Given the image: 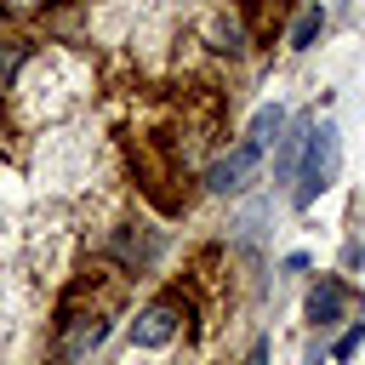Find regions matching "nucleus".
Instances as JSON below:
<instances>
[{
	"label": "nucleus",
	"instance_id": "nucleus-1",
	"mask_svg": "<svg viewBox=\"0 0 365 365\" xmlns=\"http://www.w3.org/2000/svg\"><path fill=\"white\" fill-rule=\"evenodd\" d=\"M331 171H336V125L325 120V125H314L308 131V148H302V165H297V205H314V194L331 182Z\"/></svg>",
	"mask_w": 365,
	"mask_h": 365
},
{
	"label": "nucleus",
	"instance_id": "nucleus-2",
	"mask_svg": "<svg viewBox=\"0 0 365 365\" xmlns=\"http://www.w3.org/2000/svg\"><path fill=\"white\" fill-rule=\"evenodd\" d=\"M177 325H182V302L177 297H160V302H148L131 319V348H165L177 336Z\"/></svg>",
	"mask_w": 365,
	"mask_h": 365
},
{
	"label": "nucleus",
	"instance_id": "nucleus-3",
	"mask_svg": "<svg viewBox=\"0 0 365 365\" xmlns=\"http://www.w3.org/2000/svg\"><path fill=\"white\" fill-rule=\"evenodd\" d=\"M257 154H262L257 143H234V148L205 171V188H211V194H234V188H245V177L257 171Z\"/></svg>",
	"mask_w": 365,
	"mask_h": 365
},
{
	"label": "nucleus",
	"instance_id": "nucleus-4",
	"mask_svg": "<svg viewBox=\"0 0 365 365\" xmlns=\"http://www.w3.org/2000/svg\"><path fill=\"white\" fill-rule=\"evenodd\" d=\"M103 336H108V319H103V314L63 319V359H68V365H80V359H86V354H91Z\"/></svg>",
	"mask_w": 365,
	"mask_h": 365
},
{
	"label": "nucleus",
	"instance_id": "nucleus-5",
	"mask_svg": "<svg viewBox=\"0 0 365 365\" xmlns=\"http://www.w3.org/2000/svg\"><path fill=\"white\" fill-rule=\"evenodd\" d=\"M342 297H348V291H342L336 279H319V285L308 291V319H314V325H336V319H342Z\"/></svg>",
	"mask_w": 365,
	"mask_h": 365
},
{
	"label": "nucleus",
	"instance_id": "nucleus-6",
	"mask_svg": "<svg viewBox=\"0 0 365 365\" xmlns=\"http://www.w3.org/2000/svg\"><path fill=\"white\" fill-rule=\"evenodd\" d=\"M302 148H308V125H302V131H291V137H279V160H274V182H291V177H297V165H302Z\"/></svg>",
	"mask_w": 365,
	"mask_h": 365
},
{
	"label": "nucleus",
	"instance_id": "nucleus-7",
	"mask_svg": "<svg viewBox=\"0 0 365 365\" xmlns=\"http://www.w3.org/2000/svg\"><path fill=\"white\" fill-rule=\"evenodd\" d=\"M279 125H285V108L274 103V108H262V114L251 120V131H245V143H257V148H268V143L279 137Z\"/></svg>",
	"mask_w": 365,
	"mask_h": 365
},
{
	"label": "nucleus",
	"instance_id": "nucleus-8",
	"mask_svg": "<svg viewBox=\"0 0 365 365\" xmlns=\"http://www.w3.org/2000/svg\"><path fill=\"white\" fill-rule=\"evenodd\" d=\"M319 29H325V11H319V6H308V11L297 17V29H291V46H297V51H308V46L319 40Z\"/></svg>",
	"mask_w": 365,
	"mask_h": 365
},
{
	"label": "nucleus",
	"instance_id": "nucleus-9",
	"mask_svg": "<svg viewBox=\"0 0 365 365\" xmlns=\"http://www.w3.org/2000/svg\"><path fill=\"white\" fill-rule=\"evenodd\" d=\"M23 57H29V46H23V40H0V80H11Z\"/></svg>",
	"mask_w": 365,
	"mask_h": 365
},
{
	"label": "nucleus",
	"instance_id": "nucleus-10",
	"mask_svg": "<svg viewBox=\"0 0 365 365\" xmlns=\"http://www.w3.org/2000/svg\"><path fill=\"white\" fill-rule=\"evenodd\" d=\"M40 6H46V0H0V11H6V17H34Z\"/></svg>",
	"mask_w": 365,
	"mask_h": 365
},
{
	"label": "nucleus",
	"instance_id": "nucleus-11",
	"mask_svg": "<svg viewBox=\"0 0 365 365\" xmlns=\"http://www.w3.org/2000/svg\"><path fill=\"white\" fill-rule=\"evenodd\" d=\"M359 342H365V325H354V331L336 342V359H354V348H359Z\"/></svg>",
	"mask_w": 365,
	"mask_h": 365
},
{
	"label": "nucleus",
	"instance_id": "nucleus-12",
	"mask_svg": "<svg viewBox=\"0 0 365 365\" xmlns=\"http://www.w3.org/2000/svg\"><path fill=\"white\" fill-rule=\"evenodd\" d=\"M245 365H268V342H257V348H251V359H245Z\"/></svg>",
	"mask_w": 365,
	"mask_h": 365
}]
</instances>
